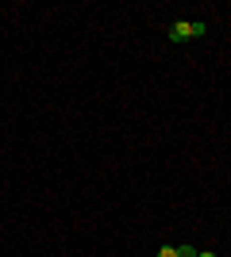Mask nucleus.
I'll use <instances>...</instances> for the list:
<instances>
[{
  "instance_id": "nucleus-4",
  "label": "nucleus",
  "mask_w": 231,
  "mask_h": 257,
  "mask_svg": "<svg viewBox=\"0 0 231 257\" xmlns=\"http://www.w3.org/2000/svg\"><path fill=\"white\" fill-rule=\"evenodd\" d=\"M197 257H216V253H212V249H197Z\"/></svg>"
},
{
  "instance_id": "nucleus-2",
  "label": "nucleus",
  "mask_w": 231,
  "mask_h": 257,
  "mask_svg": "<svg viewBox=\"0 0 231 257\" xmlns=\"http://www.w3.org/2000/svg\"><path fill=\"white\" fill-rule=\"evenodd\" d=\"M177 257H197V249L193 246H177Z\"/></svg>"
},
{
  "instance_id": "nucleus-3",
  "label": "nucleus",
  "mask_w": 231,
  "mask_h": 257,
  "mask_svg": "<svg viewBox=\"0 0 231 257\" xmlns=\"http://www.w3.org/2000/svg\"><path fill=\"white\" fill-rule=\"evenodd\" d=\"M158 257H177V246H162V249H158Z\"/></svg>"
},
{
  "instance_id": "nucleus-1",
  "label": "nucleus",
  "mask_w": 231,
  "mask_h": 257,
  "mask_svg": "<svg viewBox=\"0 0 231 257\" xmlns=\"http://www.w3.org/2000/svg\"><path fill=\"white\" fill-rule=\"evenodd\" d=\"M166 35H170V39H174V43H185V39H204V35H208V23H181V20H177V23H170V31H166Z\"/></svg>"
}]
</instances>
